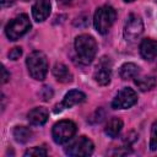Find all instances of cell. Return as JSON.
<instances>
[{
	"label": "cell",
	"mask_w": 157,
	"mask_h": 157,
	"mask_svg": "<svg viewBox=\"0 0 157 157\" xmlns=\"http://www.w3.org/2000/svg\"><path fill=\"white\" fill-rule=\"evenodd\" d=\"M97 42L90 34H80L75 39V50L82 64H90L97 54Z\"/></svg>",
	"instance_id": "6da1fadb"
},
{
	"label": "cell",
	"mask_w": 157,
	"mask_h": 157,
	"mask_svg": "<svg viewBox=\"0 0 157 157\" xmlns=\"http://www.w3.org/2000/svg\"><path fill=\"white\" fill-rule=\"evenodd\" d=\"M26 66L28 74L32 78L37 81H43L48 72V60L44 53L42 52H32L26 59Z\"/></svg>",
	"instance_id": "7a4b0ae2"
},
{
	"label": "cell",
	"mask_w": 157,
	"mask_h": 157,
	"mask_svg": "<svg viewBox=\"0 0 157 157\" xmlns=\"http://www.w3.org/2000/svg\"><path fill=\"white\" fill-rule=\"evenodd\" d=\"M115 20H117V11L109 5H103L98 7L94 12L93 26L98 33L105 34L108 33Z\"/></svg>",
	"instance_id": "3957f363"
},
{
	"label": "cell",
	"mask_w": 157,
	"mask_h": 157,
	"mask_svg": "<svg viewBox=\"0 0 157 157\" xmlns=\"http://www.w3.org/2000/svg\"><path fill=\"white\" fill-rule=\"evenodd\" d=\"M31 28L29 17L26 13H21L12 18L5 27V34L10 40H17L26 34Z\"/></svg>",
	"instance_id": "277c9868"
},
{
	"label": "cell",
	"mask_w": 157,
	"mask_h": 157,
	"mask_svg": "<svg viewBox=\"0 0 157 157\" xmlns=\"http://www.w3.org/2000/svg\"><path fill=\"white\" fill-rule=\"evenodd\" d=\"M76 134V124L71 120H60L54 124L52 129V136L55 144L63 145L70 141Z\"/></svg>",
	"instance_id": "5b68a950"
},
{
	"label": "cell",
	"mask_w": 157,
	"mask_h": 157,
	"mask_svg": "<svg viewBox=\"0 0 157 157\" xmlns=\"http://www.w3.org/2000/svg\"><path fill=\"white\" fill-rule=\"evenodd\" d=\"M93 150H94L93 142L86 136H80V137L72 140L64 148V152L67 156H71V157H80V156H90V155H92Z\"/></svg>",
	"instance_id": "8992f818"
},
{
	"label": "cell",
	"mask_w": 157,
	"mask_h": 157,
	"mask_svg": "<svg viewBox=\"0 0 157 157\" xmlns=\"http://www.w3.org/2000/svg\"><path fill=\"white\" fill-rule=\"evenodd\" d=\"M144 32V22L136 13H130L124 25V38L126 42H136Z\"/></svg>",
	"instance_id": "52a82bcc"
},
{
	"label": "cell",
	"mask_w": 157,
	"mask_h": 157,
	"mask_svg": "<svg viewBox=\"0 0 157 157\" xmlns=\"http://www.w3.org/2000/svg\"><path fill=\"white\" fill-rule=\"evenodd\" d=\"M112 67H113V63L110 60L109 56H102L97 65L96 69L93 71V78L94 81L101 85V86H107L110 82V77H112Z\"/></svg>",
	"instance_id": "ba28073f"
},
{
	"label": "cell",
	"mask_w": 157,
	"mask_h": 157,
	"mask_svg": "<svg viewBox=\"0 0 157 157\" xmlns=\"http://www.w3.org/2000/svg\"><path fill=\"white\" fill-rule=\"evenodd\" d=\"M137 102V94L136 92L130 87L121 88L117 96L112 101V108L113 109H128L136 104Z\"/></svg>",
	"instance_id": "9c48e42d"
},
{
	"label": "cell",
	"mask_w": 157,
	"mask_h": 157,
	"mask_svg": "<svg viewBox=\"0 0 157 157\" xmlns=\"http://www.w3.org/2000/svg\"><path fill=\"white\" fill-rule=\"evenodd\" d=\"M85 99H86V94L83 92H81L78 90H71L65 94V97L63 98L61 103L55 107L54 113H59L63 109L71 108V107H74V105H76L78 103H82Z\"/></svg>",
	"instance_id": "30bf717a"
},
{
	"label": "cell",
	"mask_w": 157,
	"mask_h": 157,
	"mask_svg": "<svg viewBox=\"0 0 157 157\" xmlns=\"http://www.w3.org/2000/svg\"><path fill=\"white\" fill-rule=\"evenodd\" d=\"M52 4L50 0H36L32 6V16L37 22H43L50 13Z\"/></svg>",
	"instance_id": "8fae6325"
},
{
	"label": "cell",
	"mask_w": 157,
	"mask_h": 157,
	"mask_svg": "<svg viewBox=\"0 0 157 157\" xmlns=\"http://www.w3.org/2000/svg\"><path fill=\"white\" fill-rule=\"evenodd\" d=\"M140 54L147 61H153L157 59V42L151 38H145L140 44Z\"/></svg>",
	"instance_id": "7c38bea8"
},
{
	"label": "cell",
	"mask_w": 157,
	"mask_h": 157,
	"mask_svg": "<svg viewBox=\"0 0 157 157\" xmlns=\"http://www.w3.org/2000/svg\"><path fill=\"white\" fill-rule=\"evenodd\" d=\"M48 110L44 107H36L33 109H31L27 114V119L29 121V124L34 125V126H39L45 124V121L48 120Z\"/></svg>",
	"instance_id": "4fadbf2b"
},
{
	"label": "cell",
	"mask_w": 157,
	"mask_h": 157,
	"mask_svg": "<svg viewBox=\"0 0 157 157\" xmlns=\"http://www.w3.org/2000/svg\"><path fill=\"white\" fill-rule=\"evenodd\" d=\"M53 75L54 77L63 83H69L72 81V74L67 69V66L63 63H56L53 66Z\"/></svg>",
	"instance_id": "5bb4252c"
},
{
	"label": "cell",
	"mask_w": 157,
	"mask_h": 157,
	"mask_svg": "<svg viewBox=\"0 0 157 157\" xmlns=\"http://www.w3.org/2000/svg\"><path fill=\"white\" fill-rule=\"evenodd\" d=\"M121 129H123V120H121L120 118L114 117V118L109 119L108 123L105 124V126H104V132H105L107 136L114 139V137H117V136L120 134Z\"/></svg>",
	"instance_id": "9a60e30c"
},
{
	"label": "cell",
	"mask_w": 157,
	"mask_h": 157,
	"mask_svg": "<svg viewBox=\"0 0 157 157\" xmlns=\"http://www.w3.org/2000/svg\"><path fill=\"white\" fill-rule=\"evenodd\" d=\"M140 72V67L134 63H125L120 66L119 75L123 80H131L135 78Z\"/></svg>",
	"instance_id": "2e32d148"
},
{
	"label": "cell",
	"mask_w": 157,
	"mask_h": 157,
	"mask_svg": "<svg viewBox=\"0 0 157 157\" xmlns=\"http://www.w3.org/2000/svg\"><path fill=\"white\" fill-rule=\"evenodd\" d=\"M32 135H33V132H32V130L29 129V128H27V126H16L13 130H12V136H13V139L17 141V142H20V144H26L27 141H29L31 140V137H32Z\"/></svg>",
	"instance_id": "e0dca14e"
},
{
	"label": "cell",
	"mask_w": 157,
	"mask_h": 157,
	"mask_svg": "<svg viewBox=\"0 0 157 157\" xmlns=\"http://www.w3.org/2000/svg\"><path fill=\"white\" fill-rule=\"evenodd\" d=\"M135 85L137 86V88H140V91L146 92L152 90L156 86V78L153 76H140V77H135Z\"/></svg>",
	"instance_id": "ac0fdd59"
},
{
	"label": "cell",
	"mask_w": 157,
	"mask_h": 157,
	"mask_svg": "<svg viewBox=\"0 0 157 157\" xmlns=\"http://www.w3.org/2000/svg\"><path fill=\"white\" fill-rule=\"evenodd\" d=\"M47 155H48V151L44 147H38V146L31 147L23 153L25 157H28V156H39V157H42V156H47Z\"/></svg>",
	"instance_id": "d6986e66"
},
{
	"label": "cell",
	"mask_w": 157,
	"mask_h": 157,
	"mask_svg": "<svg viewBox=\"0 0 157 157\" xmlns=\"http://www.w3.org/2000/svg\"><path fill=\"white\" fill-rule=\"evenodd\" d=\"M150 148L152 151H157V121H155L151 126V137H150Z\"/></svg>",
	"instance_id": "ffe728a7"
},
{
	"label": "cell",
	"mask_w": 157,
	"mask_h": 157,
	"mask_svg": "<svg viewBox=\"0 0 157 157\" xmlns=\"http://www.w3.org/2000/svg\"><path fill=\"white\" fill-rule=\"evenodd\" d=\"M39 96L42 97L43 101H49L53 97V90L49 86H43L40 92H39Z\"/></svg>",
	"instance_id": "44dd1931"
},
{
	"label": "cell",
	"mask_w": 157,
	"mask_h": 157,
	"mask_svg": "<svg viewBox=\"0 0 157 157\" xmlns=\"http://www.w3.org/2000/svg\"><path fill=\"white\" fill-rule=\"evenodd\" d=\"M9 59H11V60H17V59H20V56L22 55V48L21 47H15V48H12L10 52H9Z\"/></svg>",
	"instance_id": "7402d4cb"
},
{
	"label": "cell",
	"mask_w": 157,
	"mask_h": 157,
	"mask_svg": "<svg viewBox=\"0 0 157 157\" xmlns=\"http://www.w3.org/2000/svg\"><path fill=\"white\" fill-rule=\"evenodd\" d=\"M16 1H18V0H0V2H1V6H2V7L11 6V5H13Z\"/></svg>",
	"instance_id": "603a6c76"
},
{
	"label": "cell",
	"mask_w": 157,
	"mask_h": 157,
	"mask_svg": "<svg viewBox=\"0 0 157 157\" xmlns=\"http://www.w3.org/2000/svg\"><path fill=\"white\" fill-rule=\"evenodd\" d=\"M9 78H10V75L7 74L6 67H5V66H2V83L7 82V81H9Z\"/></svg>",
	"instance_id": "cb8c5ba5"
},
{
	"label": "cell",
	"mask_w": 157,
	"mask_h": 157,
	"mask_svg": "<svg viewBox=\"0 0 157 157\" xmlns=\"http://www.w3.org/2000/svg\"><path fill=\"white\" fill-rule=\"evenodd\" d=\"M59 4H64V5H66V4H70V2H72L74 0H56Z\"/></svg>",
	"instance_id": "d4e9b609"
},
{
	"label": "cell",
	"mask_w": 157,
	"mask_h": 157,
	"mask_svg": "<svg viewBox=\"0 0 157 157\" xmlns=\"http://www.w3.org/2000/svg\"><path fill=\"white\" fill-rule=\"evenodd\" d=\"M124 1H125V2H132L134 0H124Z\"/></svg>",
	"instance_id": "484cf974"
},
{
	"label": "cell",
	"mask_w": 157,
	"mask_h": 157,
	"mask_svg": "<svg viewBox=\"0 0 157 157\" xmlns=\"http://www.w3.org/2000/svg\"><path fill=\"white\" fill-rule=\"evenodd\" d=\"M23 1H29V0H23Z\"/></svg>",
	"instance_id": "4316f807"
},
{
	"label": "cell",
	"mask_w": 157,
	"mask_h": 157,
	"mask_svg": "<svg viewBox=\"0 0 157 157\" xmlns=\"http://www.w3.org/2000/svg\"><path fill=\"white\" fill-rule=\"evenodd\" d=\"M156 1H157V0H156Z\"/></svg>",
	"instance_id": "83f0119b"
}]
</instances>
